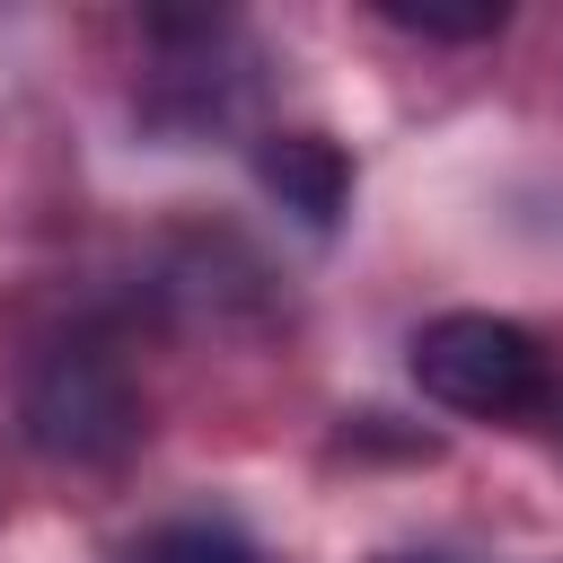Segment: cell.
Masks as SVG:
<instances>
[{
  "instance_id": "obj_1",
  "label": "cell",
  "mask_w": 563,
  "mask_h": 563,
  "mask_svg": "<svg viewBox=\"0 0 563 563\" xmlns=\"http://www.w3.org/2000/svg\"><path fill=\"white\" fill-rule=\"evenodd\" d=\"M18 431H26V449L53 457V466H114V457L141 440V387H132V369H123L106 343H88V334L44 343V352L26 361V378H18Z\"/></svg>"
},
{
  "instance_id": "obj_4",
  "label": "cell",
  "mask_w": 563,
  "mask_h": 563,
  "mask_svg": "<svg viewBox=\"0 0 563 563\" xmlns=\"http://www.w3.org/2000/svg\"><path fill=\"white\" fill-rule=\"evenodd\" d=\"M132 563H255V545L229 519H167L132 545Z\"/></svg>"
},
{
  "instance_id": "obj_2",
  "label": "cell",
  "mask_w": 563,
  "mask_h": 563,
  "mask_svg": "<svg viewBox=\"0 0 563 563\" xmlns=\"http://www.w3.org/2000/svg\"><path fill=\"white\" fill-rule=\"evenodd\" d=\"M413 387L449 413H475V422H510V413H537L554 405V369H545V343L510 317H484V308H449L413 334L405 352Z\"/></svg>"
},
{
  "instance_id": "obj_6",
  "label": "cell",
  "mask_w": 563,
  "mask_h": 563,
  "mask_svg": "<svg viewBox=\"0 0 563 563\" xmlns=\"http://www.w3.org/2000/svg\"><path fill=\"white\" fill-rule=\"evenodd\" d=\"M387 563H449V554H387Z\"/></svg>"
},
{
  "instance_id": "obj_3",
  "label": "cell",
  "mask_w": 563,
  "mask_h": 563,
  "mask_svg": "<svg viewBox=\"0 0 563 563\" xmlns=\"http://www.w3.org/2000/svg\"><path fill=\"white\" fill-rule=\"evenodd\" d=\"M255 176H264V194H273L282 211H299L308 229H334L343 202H352V158H343L325 132H273V141L255 150Z\"/></svg>"
},
{
  "instance_id": "obj_5",
  "label": "cell",
  "mask_w": 563,
  "mask_h": 563,
  "mask_svg": "<svg viewBox=\"0 0 563 563\" xmlns=\"http://www.w3.org/2000/svg\"><path fill=\"white\" fill-rule=\"evenodd\" d=\"M378 18H387V26H405V35H431V44H484V35H501V9H493V0H475V9H431V0H378Z\"/></svg>"
}]
</instances>
